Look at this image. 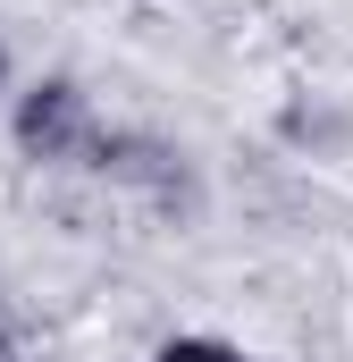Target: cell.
Segmentation results:
<instances>
[{"label": "cell", "mask_w": 353, "mask_h": 362, "mask_svg": "<svg viewBox=\"0 0 353 362\" xmlns=\"http://www.w3.org/2000/svg\"><path fill=\"white\" fill-rule=\"evenodd\" d=\"M152 362H253V354H236V346H219V337H176V346H160Z\"/></svg>", "instance_id": "obj_2"}, {"label": "cell", "mask_w": 353, "mask_h": 362, "mask_svg": "<svg viewBox=\"0 0 353 362\" xmlns=\"http://www.w3.org/2000/svg\"><path fill=\"white\" fill-rule=\"evenodd\" d=\"M17 144H25V152H42V160H85V152H101L85 93H76V85L25 93V110H17Z\"/></svg>", "instance_id": "obj_1"}]
</instances>
